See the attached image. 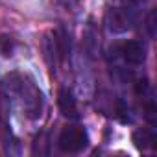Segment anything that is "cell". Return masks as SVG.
Here are the masks:
<instances>
[{
  "instance_id": "cell-3",
  "label": "cell",
  "mask_w": 157,
  "mask_h": 157,
  "mask_svg": "<svg viewBox=\"0 0 157 157\" xmlns=\"http://www.w3.org/2000/svg\"><path fill=\"white\" fill-rule=\"evenodd\" d=\"M57 107H59V113L68 120H78L80 118L78 100H76L74 93L70 89H67V87H61L57 91Z\"/></svg>"
},
{
  "instance_id": "cell-8",
  "label": "cell",
  "mask_w": 157,
  "mask_h": 157,
  "mask_svg": "<svg viewBox=\"0 0 157 157\" xmlns=\"http://www.w3.org/2000/svg\"><path fill=\"white\" fill-rule=\"evenodd\" d=\"M15 50V39L10 35H0V54L4 57H10Z\"/></svg>"
},
{
  "instance_id": "cell-4",
  "label": "cell",
  "mask_w": 157,
  "mask_h": 157,
  "mask_svg": "<svg viewBox=\"0 0 157 157\" xmlns=\"http://www.w3.org/2000/svg\"><path fill=\"white\" fill-rule=\"evenodd\" d=\"M120 54L129 65H140L146 59V46L140 41H126L120 44Z\"/></svg>"
},
{
  "instance_id": "cell-6",
  "label": "cell",
  "mask_w": 157,
  "mask_h": 157,
  "mask_svg": "<svg viewBox=\"0 0 157 157\" xmlns=\"http://www.w3.org/2000/svg\"><path fill=\"white\" fill-rule=\"evenodd\" d=\"M52 37H54V44H56L57 59H61V61H67V59H70L72 43H70V35H68V32H67L63 26H59V28H57V30L52 33Z\"/></svg>"
},
{
  "instance_id": "cell-5",
  "label": "cell",
  "mask_w": 157,
  "mask_h": 157,
  "mask_svg": "<svg viewBox=\"0 0 157 157\" xmlns=\"http://www.w3.org/2000/svg\"><path fill=\"white\" fill-rule=\"evenodd\" d=\"M133 17L128 10H111L109 11V30L115 33H124L131 28Z\"/></svg>"
},
{
  "instance_id": "cell-1",
  "label": "cell",
  "mask_w": 157,
  "mask_h": 157,
  "mask_svg": "<svg viewBox=\"0 0 157 157\" xmlns=\"http://www.w3.org/2000/svg\"><path fill=\"white\" fill-rule=\"evenodd\" d=\"M19 96L22 98L24 115H26L30 120H37V118L43 115V109H44V98H43L41 89H39L32 80H28V78H22Z\"/></svg>"
},
{
  "instance_id": "cell-9",
  "label": "cell",
  "mask_w": 157,
  "mask_h": 157,
  "mask_svg": "<svg viewBox=\"0 0 157 157\" xmlns=\"http://www.w3.org/2000/svg\"><path fill=\"white\" fill-rule=\"evenodd\" d=\"M115 111H117V117H118V120H120L122 124L131 122V117H129V105H128L124 100H117V107H115Z\"/></svg>"
},
{
  "instance_id": "cell-2",
  "label": "cell",
  "mask_w": 157,
  "mask_h": 157,
  "mask_svg": "<svg viewBox=\"0 0 157 157\" xmlns=\"http://www.w3.org/2000/svg\"><path fill=\"white\" fill-rule=\"evenodd\" d=\"M57 144L65 153H80L89 146V135L83 126H67L63 128Z\"/></svg>"
},
{
  "instance_id": "cell-7",
  "label": "cell",
  "mask_w": 157,
  "mask_h": 157,
  "mask_svg": "<svg viewBox=\"0 0 157 157\" xmlns=\"http://www.w3.org/2000/svg\"><path fill=\"white\" fill-rule=\"evenodd\" d=\"M131 140H133V146L139 150V151H146L150 148H155L157 144V135L151 128H139L133 131L131 135Z\"/></svg>"
},
{
  "instance_id": "cell-10",
  "label": "cell",
  "mask_w": 157,
  "mask_h": 157,
  "mask_svg": "<svg viewBox=\"0 0 157 157\" xmlns=\"http://www.w3.org/2000/svg\"><path fill=\"white\" fill-rule=\"evenodd\" d=\"M153 19H155V11H150V15H148V33H150V37L155 35V24H153Z\"/></svg>"
}]
</instances>
